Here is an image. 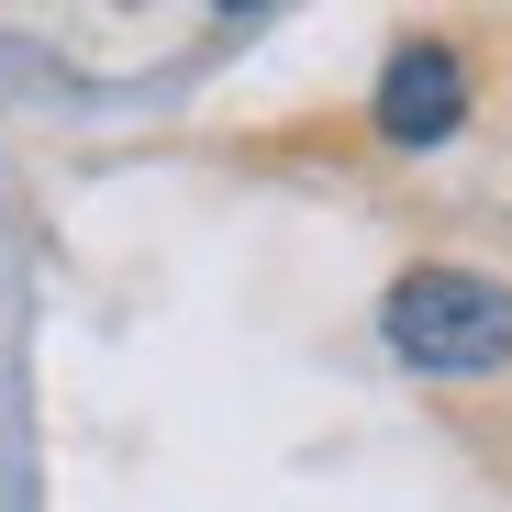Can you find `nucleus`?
<instances>
[{
  "mask_svg": "<svg viewBox=\"0 0 512 512\" xmlns=\"http://www.w3.org/2000/svg\"><path fill=\"white\" fill-rule=\"evenodd\" d=\"M390 346L435 379H479V368H512V290L479 279V268H412L390 290Z\"/></svg>",
  "mask_w": 512,
  "mask_h": 512,
  "instance_id": "1",
  "label": "nucleus"
},
{
  "mask_svg": "<svg viewBox=\"0 0 512 512\" xmlns=\"http://www.w3.org/2000/svg\"><path fill=\"white\" fill-rule=\"evenodd\" d=\"M457 112H468V67H457L446 45H401V56L379 67V134H390V145H446Z\"/></svg>",
  "mask_w": 512,
  "mask_h": 512,
  "instance_id": "2",
  "label": "nucleus"
}]
</instances>
